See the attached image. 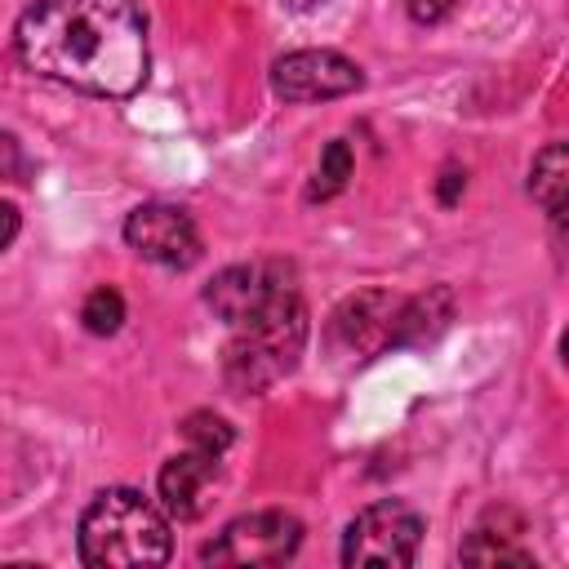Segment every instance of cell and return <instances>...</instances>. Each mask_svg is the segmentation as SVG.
I'll return each mask as SVG.
<instances>
[{
    "mask_svg": "<svg viewBox=\"0 0 569 569\" xmlns=\"http://www.w3.org/2000/svg\"><path fill=\"white\" fill-rule=\"evenodd\" d=\"M302 347H307V302L293 276L253 316L231 325V342L222 347V378L231 391L258 396L298 365Z\"/></svg>",
    "mask_w": 569,
    "mask_h": 569,
    "instance_id": "cell-2",
    "label": "cell"
},
{
    "mask_svg": "<svg viewBox=\"0 0 569 569\" xmlns=\"http://www.w3.org/2000/svg\"><path fill=\"white\" fill-rule=\"evenodd\" d=\"M218 476H222V453H209V449H182L173 453L164 467H160V502L169 516L178 520H196L209 511L213 502V489H218Z\"/></svg>",
    "mask_w": 569,
    "mask_h": 569,
    "instance_id": "cell-9",
    "label": "cell"
},
{
    "mask_svg": "<svg viewBox=\"0 0 569 569\" xmlns=\"http://www.w3.org/2000/svg\"><path fill=\"white\" fill-rule=\"evenodd\" d=\"M22 169H27V160H22L18 138L13 133H0V182H18Z\"/></svg>",
    "mask_w": 569,
    "mask_h": 569,
    "instance_id": "cell-17",
    "label": "cell"
},
{
    "mask_svg": "<svg viewBox=\"0 0 569 569\" xmlns=\"http://www.w3.org/2000/svg\"><path fill=\"white\" fill-rule=\"evenodd\" d=\"M182 440H187L191 449L227 453V449H231V427H227V418H218V413H209V409H196V413L182 418Z\"/></svg>",
    "mask_w": 569,
    "mask_h": 569,
    "instance_id": "cell-16",
    "label": "cell"
},
{
    "mask_svg": "<svg viewBox=\"0 0 569 569\" xmlns=\"http://www.w3.org/2000/svg\"><path fill=\"white\" fill-rule=\"evenodd\" d=\"M462 182H467V178H462L458 169H445V178H440V204H453L458 191H462Z\"/></svg>",
    "mask_w": 569,
    "mask_h": 569,
    "instance_id": "cell-20",
    "label": "cell"
},
{
    "mask_svg": "<svg viewBox=\"0 0 569 569\" xmlns=\"http://www.w3.org/2000/svg\"><path fill=\"white\" fill-rule=\"evenodd\" d=\"M76 547H80V560L93 569L164 565L173 556L164 511L133 489H102L80 516Z\"/></svg>",
    "mask_w": 569,
    "mask_h": 569,
    "instance_id": "cell-3",
    "label": "cell"
},
{
    "mask_svg": "<svg viewBox=\"0 0 569 569\" xmlns=\"http://www.w3.org/2000/svg\"><path fill=\"white\" fill-rule=\"evenodd\" d=\"M302 542V525L289 511H249L236 516L204 551V565H236V569H253V565H284Z\"/></svg>",
    "mask_w": 569,
    "mask_h": 569,
    "instance_id": "cell-5",
    "label": "cell"
},
{
    "mask_svg": "<svg viewBox=\"0 0 569 569\" xmlns=\"http://www.w3.org/2000/svg\"><path fill=\"white\" fill-rule=\"evenodd\" d=\"M13 44L27 71L93 98H129L147 80V22L133 0H36Z\"/></svg>",
    "mask_w": 569,
    "mask_h": 569,
    "instance_id": "cell-1",
    "label": "cell"
},
{
    "mask_svg": "<svg viewBox=\"0 0 569 569\" xmlns=\"http://www.w3.org/2000/svg\"><path fill=\"white\" fill-rule=\"evenodd\" d=\"M289 9H298V13H307V9H316V4H325V0H284Z\"/></svg>",
    "mask_w": 569,
    "mask_h": 569,
    "instance_id": "cell-21",
    "label": "cell"
},
{
    "mask_svg": "<svg viewBox=\"0 0 569 569\" xmlns=\"http://www.w3.org/2000/svg\"><path fill=\"white\" fill-rule=\"evenodd\" d=\"M405 4H409V18H413V22H427V27L440 22V18L453 9V0H405Z\"/></svg>",
    "mask_w": 569,
    "mask_h": 569,
    "instance_id": "cell-18",
    "label": "cell"
},
{
    "mask_svg": "<svg viewBox=\"0 0 569 569\" xmlns=\"http://www.w3.org/2000/svg\"><path fill=\"white\" fill-rule=\"evenodd\" d=\"M449 320H453V293H449V284H431L427 293L396 302L387 347H418V342H431L436 333H445Z\"/></svg>",
    "mask_w": 569,
    "mask_h": 569,
    "instance_id": "cell-12",
    "label": "cell"
},
{
    "mask_svg": "<svg viewBox=\"0 0 569 569\" xmlns=\"http://www.w3.org/2000/svg\"><path fill=\"white\" fill-rule=\"evenodd\" d=\"M124 244L169 271H187L200 262V231H196L191 213L182 204H164V200H147L124 218Z\"/></svg>",
    "mask_w": 569,
    "mask_h": 569,
    "instance_id": "cell-6",
    "label": "cell"
},
{
    "mask_svg": "<svg viewBox=\"0 0 569 569\" xmlns=\"http://www.w3.org/2000/svg\"><path fill=\"white\" fill-rule=\"evenodd\" d=\"M565 178H569V156H565V142H551L533 156V169H529V196L542 204V213L551 222L565 218Z\"/></svg>",
    "mask_w": 569,
    "mask_h": 569,
    "instance_id": "cell-13",
    "label": "cell"
},
{
    "mask_svg": "<svg viewBox=\"0 0 569 569\" xmlns=\"http://www.w3.org/2000/svg\"><path fill=\"white\" fill-rule=\"evenodd\" d=\"M80 320H84V329H89V333L107 338V333H116V329L124 325V298H120L111 284H98V289L84 298Z\"/></svg>",
    "mask_w": 569,
    "mask_h": 569,
    "instance_id": "cell-15",
    "label": "cell"
},
{
    "mask_svg": "<svg viewBox=\"0 0 569 569\" xmlns=\"http://www.w3.org/2000/svg\"><path fill=\"white\" fill-rule=\"evenodd\" d=\"M467 565H533V551L525 547V525L516 511L498 507L489 511L458 551Z\"/></svg>",
    "mask_w": 569,
    "mask_h": 569,
    "instance_id": "cell-11",
    "label": "cell"
},
{
    "mask_svg": "<svg viewBox=\"0 0 569 569\" xmlns=\"http://www.w3.org/2000/svg\"><path fill=\"white\" fill-rule=\"evenodd\" d=\"M360 84H365V71L338 49H298L271 67V89L284 102H325V98L356 93Z\"/></svg>",
    "mask_w": 569,
    "mask_h": 569,
    "instance_id": "cell-7",
    "label": "cell"
},
{
    "mask_svg": "<svg viewBox=\"0 0 569 569\" xmlns=\"http://www.w3.org/2000/svg\"><path fill=\"white\" fill-rule=\"evenodd\" d=\"M347 178H351V147H347L342 138H333V142L325 147V156H320V169H316V178H311V187H307V200H329V196H338V191L347 187Z\"/></svg>",
    "mask_w": 569,
    "mask_h": 569,
    "instance_id": "cell-14",
    "label": "cell"
},
{
    "mask_svg": "<svg viewBox=\"0 0 569 569\" xmlns=\"http://www.w3.org/2000/svg\"><path fill=\"white\" fill-rule=\"evenodd\" d=\"M284 280H293V267L289 262H240V267H227L209 280L204 289V302L218 320L227 325H240L244 316H253Z\"/></svg>",
    "mask_w": 569,
    "mask_h": 569,
    "instance_id": "cell-8",
    "label": "cell"
},
{
    "mask_svg": "<svg viewBox=\"0 0 569 569\" xmlns=\"http://www.w3.org/2000/svg\"><path fill=\"white\" fill-rule=\"evenodd\" d=\"M396 302L400 298H391L382 289H365V293L347 298L329 316V347L342 351V356H373V351H382L387 333H391Z\"/></svg>",
    "mask_w": 569,
    "mask_h": 569,
    "instance_id": "cell-10",
    "label": "cell"
},
{
    "mask_svg": "<svg viewBox=\"0 0 569 569\" xmlns=\"http://www.w3.org/2000/svg\"><path fill=\"white\" fill-rule=\"evenodd\" d=\"M18 204H9V200H0V249H9L13 244V236H18Z\"/></svg>",
    "mask_w": 569,
    "mask_h": 569,
    "instance_id": "cell-19",
    "label": "cell"
},
{
    "mask_svg": "<svg viewBox=\"0 0 569 569\" xmlns=\"http://www.w3.org/2000/svg\"><path fill=\"white\" fill-rule=\"evenodd\" d=\"M418 542H422V520L418 511H409L405 502L387 498L365 507L347 533H342V565L347 569H405L418 560Z\"/></svg>",
    "mask_w": 569,
    "mask_h": 569,
    "instance_id": "cell-4",
    "label": "cell"
}]
</instances>
